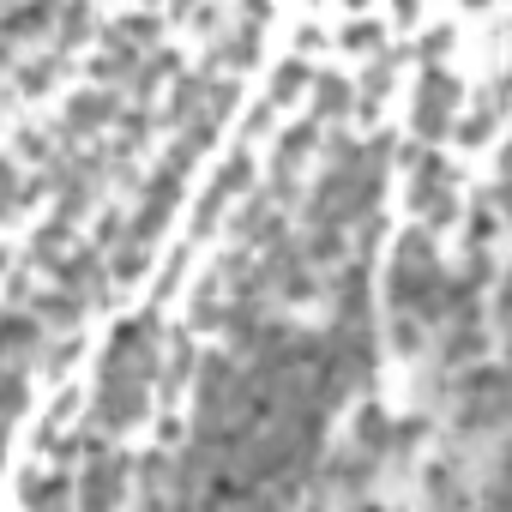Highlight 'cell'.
Masks as SVG:
<instances>
[{
  "label": "cell",
  "mask_w": 512,
  "mask_h": 512,
  "mask_svg": "<svg viewBox=\"0 0 512 512\" xmlns=\"http://www.w3.org/2000/svg\"><path fill=\"white\" fill-rule=\"evenodd\" d=\"M175 193H181V175H175V169H157V175H151V187H145V205L133 211V241H151V235L169 223Z\"/></svg>",
  "instance_id": "6"
},
{
  "label": "cell",
  "mask_w": 512,
  "mask_h": 512,
  "mask_svg": "<svg viewBox=\"0 0 512 512\" xmlns=\"http://www.w3.org/2000/svg\"><path fill=\"white\" fill-rule=\"evenodd\" d=\"M157 326L151 320H121L115 326V344L103 356V386H145L157 374V350H151Z\"/></svg>",
  "instance_id": "2"
},
{
  "label": "cell",
  "mask_w": 512,
  "mask_h": 512,
  "mask_svg": "<svg viewBox=\"0 0 512 512\" xmlns=\"http://www.w3.org/2000/svg\"><path fill=\"white\" fill-rule=\"evenodd\" d=\"M109 115H115V97H109V91H91V97L73 103V127H97V121H109Z\"/></svg>",
  "instance_id": "16"
},
{
  "label": "cell",
  "mask_w": 512,
  "mask_h": 512,
  "mask_svg": "<svg viewBox=\"0 0 512 512\" xmlns=\"http://www.w3.org/2000/svg\"><path fill=\"white\" fill-rule=\"evenodd\" d=\"M314 103H320V115H344L350 109V85L326 73V79H314Z\"/></svg>",
  "instance_id": "15"
},
{
  "label": "cell",
  "mask_w": 512,
  "mask_h": 512,
  "mask_svg": "<svg viewBox=\"0 0 512 512\" xmlns=\"http://www.w3.org/2000/svg\"><path fill=\"white\" fill-rule=\"evenodd\" d=\"M482 344H488V338H482L476 326H452V338H446V362H452V368H458V362H476Z\"/></svg>",
  "instance_id": "14"
},
{
  "label": "cell",
  "mask_w": 512,
  "mask_h": 512,
  "mask_svg": "<svg viewBox=\"0 0 512 512\" xmlns=\"http://www.w3.org/2000/svg\"><path fill=\"white\" fill-rule=\"evenodd\" d=\"M37 338H43L37 314H7L0 320V362L7 356H37Z\"/></svg>",
  "instance_id": "10"
},
{
  "label": "cell",
  "mask_w": 512,
  "mask_h": 512,
  "mask_svg": "<svg viewBox=\"0 0 512 512\" xmlns=\"http://www.w3.org/2000/svg\"><path fill=\"white\" fill-rule=\"evenodd\" d=\"M506 422V374L500 368H470L464 374V398H458V428L494 434Z\"/></svg>",
  "instance_id": "3"
},
{
  "label": "cell",
  "mask_w": 512,
  "mask_h": 512,
  "mask_svg": "<svg viewBox=\"0 0 512 512\" xmlns=\"http://www.w3.org/2000/svg\"><path fill=\"white\" fill-rule=\"evenodd\" d=\"M199 97H205V79H181V91H175L169 115H175V121H193V115H199Z\"/></svg>",
  "instance_id": "19"
},
{
  "label": "cell",
  "mask_w": 512,
  "mask_h": 512,
  "mask_svg": "<svg viewBox=\"0 0 512 512\" xmlns=\"http://www.w3.org/2000/svg\"><path fill=\"white\" fill-rule=\"evenodd\" d=\"M169 67H175V61H169V55H157V61H151V67H145V73H139V91H151V85H157V79H163V73H169Z\"/></svg>",
  "instance_id": "25"
},
{
  "label": "cell",
  "mask_w": 512,
  "mask_h": 512,
  "mask_svg": "<svg viewBox=\"0 0 512 512\" xmlns=\"http://www.w3.org/2000/svg\"><path fill=\"white\" fill-rule=\"evenodd\" d=\"M338 253H344V235H338V229H314V235H308V260L326 266V260H338Z\"/></svg>",
  "instance_id": "21"
},
{
  "label": "cell",
  "mask_w": 512,
  "mask_h": 512,
  "mask_svg": "<svg viewBox=\"0 0 512 512\" xmlns=\"http://www.w3.org/2000/svg\"><path fill=\"white\" fill-rule=\"evenodd\" d=\"M145 386H103L97 392V428H127V422H139L145 416Z\"/></svg>",
  "instance_id": "8"
},
{
  "label": "cell",
  "mask_w": 512,
  "mask_h": 512,
  "mask_svg": "<svg viewBox=\"0 0 512 512\" xmlns=\"http://www.w3.org/2000/svg\"><path fill=\"white\" fill-rule=\"evenodd\" d=\"M187 374H193V350H187V344H175V356H169V386H181Z\"/></svg>",
  "instance_id": "23"
},
{
  "label": "cell",
  "mask_w": 512,
  "mask_h": 512,
  "mask_svg": "<svg viewBox=\"0 0 512 512\" xmlns=\"http://www.w3.org/2000/svg\"><path fill=\"white\" fill-rule=\"evenodd\" d=\"M247 181H253V157H247V151H235V157H229V163H223V175H217V181H211V187H217V193H223V199H235V193H241V187H247Z\"/></svg>",
  "instance_id": "13"
},
{
  "label": "cell",
  "mask_w": 512,
  "mask_h": 512,
  "mask_svg": "<svg viewBox=\"0 0 512 512\" xmlns=\"http://www.w3.org/2000/svg\"><path fill=\"white\" fill-rule=\"evenodd\" d=\"M127 476H133V464L121 452L91 458V470L73 482V512H115L127 500Z\"/></svg>",
  "instance_id": "4"
},
{
  "label": "cell",
  "mask_w": 512,
  "mask_h": 512,
  "mask_svg": "<svg viewBox=\"0 0 512 512\" xmlns=\"http://www.w3.org/2000/svg\"><path fill=\"white\" fill-rule=\"evenodd\" d=\"M0 25H7L13 37H37V31L49 25V13H43V7H19V13H7V19H0Z\"/></svg>",
  "instance_id": "20"
},
{
  "label": "cell",
  "mask_w": 512,
  "mask_h": 512,
  "mask_svg": "<svg viewBox=\"0 0 512 512\" xmlns=\"http://www.w3.org/2000/svg\"><path fill=\"white\" fill-rule=\"evenodd\" d=\"M392 344H398L404 356H416V350H422V320H410V314H398V320H392Z\"/></svg>",
  "instance_id": "22"
},
{
  "label": "cell",
  "mask_w": 512,
  "mask_h": 512,
  "mask_svg": "<svg viewBox=\"0 0 512 512\" xmlns=\"http://www.w3.org/2000/svg\"><path fill=\"white\" fill-rule=\"evenodd\" d=\"M115 272H121V278H139V272H145V247H127V253H115Z\"/></svg>",
  "instance_id": "24"
},
{
  "label": "cell",
  "mask_w": 512,
  "mask_h": 512,
  "mask_svg": "<svg viewBox=\"0 0 512 512\" xmlns=\"http://www.w3.org/2000/svg\"><path fill=\"white\" fill-rule=\"evenodd\" d=\"M440 296H446V278L434 260V241L428 229H410L398 241V266H392V308L410 320H440Z\"/></svg>",
  "instance_id": "1"
},
{
  "label": "cell",
  "mask_w": 512,
  "mask_h": 512,
  "mask_svg": "<svg viewBox=\"0 0 512 512\" xmlns=\"http://www.w3.org/2000/svg\"><path fill=\"white\" fill-rule=\"evenodd\" d=\"M19 494H25L31 512H73V482L67 476H25Z\"/></svg>",
  "instance_id": "9"
},
{
  "label": "cell",
  "mask_w": 512,
  "mask_h": 512,
  "mask_svg": "<svg viewBox=\"0 0 512 512\" xmlns=\"http://www.w3.org/2000/svg\"><path fill=\"white\" fill-rule=\"evenodd\" d=\"M139 476H145V482H139V488H145V500H157V494L175 482V464H169V452H151V458H139Z\"/></svg>",
  "instance_id": "12"
},
{
  "label": "cell",
  "mask_w": 512,
  "mask_h": 512,
  "mask_svg": "<svg viewBox=\"0 0 512 512\" xmlns=\"http://www.w3.org/2000/svg\"><path fill=\"white\" fill-rule=\"evenodd\" d=\"M332 326H368V266H344L332 290Z\"/></svg>",
  "instance_id": "7"
},
{
  "label": "cell",
  "mask_w": 512,
  "mask_h": 512,
  "mask_svg": "<svg viewBox=\"0 0 512 512\" xmlns=\"http://www.w3.org/2000/svg\"><path fill=\"white\" fill-rule=\"evenodd\" d=\"M314 85V73L302 67V61H284L278 73H272V103H296V91H308Z\"/></svg>",
  "instance_id": "11"
},
{
  "label": "cell",
  "mask_w": 512,
  "mask_h": 512,
  "mask_svg": "<svg viewBox=\"0 0 512 512\" xmlns=\"http://www.w3.org/2000/svg\"><path fill=\"white\" fill-rule=\"evenodd\" d=\"M452 103H458V85H452L446 73H428L422 91H416V133H422V139H440L446 121H452Z\"/></svg>",
  "instance_id": "5"
},
{
  "label": "cell",
  "mask_w": 512,
  "mask_h": 512,
  "mask_svg": "<svg viewBox=\"0 0 512 512\" xmlns=\"http://www.w3.org/2000/svg\"><path fill=\"white\" fill-rule=\"evenodd\" d=\"M37 308H43V320H55V326H79V314H85L79 296H43Z\"/></svg>",
  "instance_id": "17"
},
{
  "label": "cell",
  "mask_w": 512,
  "mask_h": 512,
  "mask_svg": "<svg viewBox=\"0 0 512 512\" xmlns=\"http://www.w3.org/2000/svg\"><path fill=\"white\" fill-rule=\"evenodd\" d=\"M356 446H362V452H380V446H386V416H380V410H362V416H356Z\"/></svg>",
  "instance_id": "18"
}]
</instances>
